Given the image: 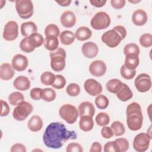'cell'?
<instances>
[{
  "label": "cell",
  "instance_id": "obj_31",
  "mask_svg": "<svg viewBox=\"0 0 152 152\" xmlns=\"http://www.w3.org/2000/svg\"><path fill=\"white\" fill-rule=\"evenodd\" d=\"M140 63L138 56H126L124 65L129 69H135Z\"/></svg>",
  "mask_w": 152,
  "mask_h": 152
},
{
  "label": "cell",
  "instance_id": "obj_36",
  "mask_svg": "<svg viewBox=\"0 0 152 152\" xmlns=\"http://www.w3.org/2000/svg\"><path fill=\"white\" fill-rule=\"evenodd\" d=\"M45 34L46 37L54 36L58 37L60 35V30L59 27L55 24H48L45 29Z\"/></svg>",
  "mask_w": 152,
  "mask_h": 152
},
{
  "label": "cell",
  "instance_id": "obj_32",
  "mask_svg": "<svg viewBox=\"0 0 152 152\" xmlns=\"http://www.w3.org/2000/svg\"><path fill=\"white\" fill-rule=\"evenodd\" d=\"M56 75L49 71L43 72L40 76L41 83L46 86H52L55 80Z\"/></svg>",
  "mask_w": 152,
  "mask_h": 152
},
{
  "label": "cell",
  "instance_id": "obj_29",
  "mask_svg": "<svg viewBox=\"0 0 152 152\" xmlns=\"http://www.w3.org/2000/svg\"><path fill=\"white\" fill-rule=\"evenodd\" d=\"M28 40L30 45L35 49L40 47L44 43V39L43 36L38 33H33L28 37Z\"/></svg>",
  "mask_w": 152,
  "mask_h": 152
},
{
  "label": "cell",
  "instance_id": "obj_19",
  "mask_svg": "<svg viewBox=\"0 0 152 152\" xmlns=\"http://www.w3.org/2000/svg\"><path fill=\"white\" fill-rule=\"evenodd\" d=\"M15 71L12 66L9 63H3L0 67V78L2 80H11L14 75Z\"/></svg>",
  "mask_w": 152,
  "mask_h": 152
},
{
  "label": "cell",
  "instance_id": "obj_22",
  "mask_svg": "<svg viewBox=\"0 0 152 152\" xmlns=\"http://www.w3.org/2000/svg\"><path fill=\"white\" fill-rule=\"evenodd\" d=\"M43 121L38 115L33 116L28 121L27 126L32 132H37L41 130L43 127Z\"/></svg>",
  "mask_w": 152,
  "mask_h": 152
},
{
  "label": "cell",
  "instance_id": "obj_21",
  "mask_svg": "<svg viewBox=\"0 0 152 152\" xmlns=\"http://www.w3.org/2000/svg\"><path fill=\"white\" fill-rule=\"evenodd\" d=\"M37 26L33 21L25 22L21 25V33L25 37H29L32 34L37 33Z\"/></svg>",
  "mask_w": 152,
  "mask_h": 152
},
{
  "label": "cell",
  "instance_id": "obj_43",
  "mask_svg": "<svg viewBox=\"0 0 152 152\" xmlns=\"http://www.w3.org/2000/svg\"><path fill=\"white\" fill-rule=\"evenodd\" d=\"M66 84V80L65 77L62 75H56L55 77V80L53 84L52 85V87L56 89H61L63 88Z\"/></svg>",
  "mask_w": 152,
  "mask_h": 152
},
{
  "label": "cell",
  "instance_id": "obj_28",
  "mask_svg": "<svg viewBox=\"0 0 152 152\" xmlns=\"http://www.w3.org/2000/svg\"><path fill=\"white\" fill-rule=\"evenodd\" d=\"M75 34L69 30L63 31L59 35V39L61 42L64 45H69L72 44L75 40Z\"/></svg>",
  "mask_w": 152,
  "mask_h": 152
},
{
  "label": "cell",
  "instance_id": "obj_30",
  "mask_svg": "<svg viewBox=\"0 0 152 152\" xmlns=\"http://www.w3.org/2000/svg\"><path fill=\"white\" fill-rule=\"evenodd\" d=\"M140 48L135 43L126 44L124 48V53L126 56H138L140 54Z\"/></svg>",
  "mask_w": 152,
  "mask_h": 152
},
{
  "label": "cell",
  "instance_id": "obj_48",
  "mask_svg": "<svg viewBox=\"0 0 152 152\" xmlns=\"http://www.w3.org/2000/svg\"><path fill=\"white\" fill-rule=\"evenodd\" d=\"M101 134L102 137L106 139L111 138L113 135V130L110 127L104 126L101 130Z\"/></svg>",
  "mask_w": 152,
  "mask_h": 152
},
{
  "label": "cell",
  "instance_id": "obj_7",
  "mask_svg": "<svg viewBox=\"0 0 152 152\" xmlns=\"http://www.w3.org/2000/svg\"><path fill=\"white\" fill-rule=\"evenodd\" d=\"M15 9L19 17L23 19L30 18L33 14V4L30 0H17Z\"/></svg>",
  "mask_w": 152,
  "mask_h": 152
},
{
  "label": "cell",
  "instance_id": "obj_54",
  "mask_svg": "<svg viewBox=\"0 0 152 152\" xmlns=\"http://www.w3.org/2000/svg\"><path fill=\"white\" fill-rule=\"evenodd\" d=\"M56 3L59 4V5L62 6V7H68L70 5L71 3V1L70 0H65V1H55Z\"/></svg>",
  "mask_w": 152,
  "mask_h": 152
},
{
  "label": "cell",
  "instance_id": "obj_20",
  "mask_svg": "<svg viewBox=\"0 0 152 152\" xmlns=\"http://www.w3.org/2000/svg\"><path fill=\"white\" fill-rule=\"evenodd\" d=\"M13 86L17 90L26 91L30 87V81L27 77L20 75L15 79L13 82Z\"/></svg>",
  "mask_w": 152,
  "mask_h": 152
},
{
  "label": "cell",
  "instance_id": "obj_16",
  "mask_svg": "<svg viewBox=\"0 0 152 152\" xmlns=\"http://www.w3.org/2000/svg\"><path fill=\"white\" fill-rule=\"evenodd\" d=\"M76 17L71 11H65L61 15L60 21L62 25L66 28L73 27L76 23Z\"/></svg>",
  "mask_w": 152,
  "mask_h": 152
},
{
  "label": "cell",
  "instance_id": "obj_55",
  "mask_svg": "<svg viewBox=\"0 0 152 152\" xmlns=\"http://www.w3.org/2000/svg\"><path fill=\"white\" fill-rule=\"evenodd\" d=\"M131 3H137V2H140V1H129Z\"/></svg>",
  "mask_w": 152,
  "mask_h": 152
},
{
  "label": "cell",
  "instance_id": "obj_35",
  "mask_svg": "<svg viewBox=\"0 0 152 152\" xmlns=\"http://www.w3.org/2000/svg\"><path fill=\"white\" fill-rule=\"evenodd\" d=\"M110 128L113 130V134L117 137L122 135L125 132V129L124 124L121 122L118 121H116L112 122Z\"/></svg>",
  "mask_w": 152,
  "mask_h": 152
},
{
  "label": "cell",
  "instance_id": "obj_23",
  "mask_svg": "<svg viewBox=\"0 0 152 152\" xmlns=\"http://www.w3.org/2000/svg\"><path fill=\"white\" fill-rule=\"evenodd\" d=\"M79 126L80 129L83 131L88 132L91 131L94 126L93 117L88 115L81 116L79 122Z\"/></svg>",
  "mask_w": 152,
  "mask_h": 152
},
{
  "label": "cell",
  "instance_id": "obj_10",
  "mask_svg": "<svg viewBox=\"0 0 152 152\" xmlns=\"http://www.w3.org/2000/svg\"><path fill=\"white\" fill-rule=\"evenodd\" d=\"M134 84L139 92L144 93L149 91L151 87L150 76L145 73L139 74L135 80Z\"/></svg>",
  "mask_w": 152,
  "mask_h": 152
},
{
  "label": "cell",
  "instance_id": "obj_1",
  "mask_svg": "<svg viewBox=\"0 0 152 152\" xmlns=\"http://www.w3.org/2000/svg\"><path fill=\"white\" fill-rule=\"evenodd\" d=\"M77 137L76 132L74 131L68 130L64 124L52 122L44 132L43 141L46 147L58 149L62 147L66 141L75 140Z\"/></svg>",
  "mask_w": 152,
  "mask_h": 152
},
{
  "label": "cell",
  "instance_id": "obj_50",
  "mask_svg": "<svg viewBox=\"0 0 152 152\" xmlns=\"http://www.w3.org/2000/svg\"><path fill=\"white\" fill-rule=\"evenodd\" d=\"M11 152H26V148L25 145H24L20 143H17L14 144L11 149Z\"/></svg>",
  "mask_w": 152,
  "mask_h": 152
},
{
  "label": "cell",
  "instance_id": "obj_47",
  "mask_svg": "<svg viewBox=\"0 0 152 152\" xmlns=\"http://www.w3.org/2000/svg\"><path fill=\"white\" fill-rule=\"evenodd\" d=\"M42 90L43 89L38 87L32 88L30 93L31 98L34 100H39L40 99H42Z\"/></svg>",
  "mask_w": 152,
  "mask_h": 152
},
{
  "label": "cell",
  "instance_id": "obj_46",
  "mask_svg": "<svg viewBox=\"0 0 152 152\" xmlns=\"http://www.w3.org/2000/svg\"><path fill=\"white\" fill-rule=\"evenodd\" d=\"M66 151L67 152H83V149L80 144L77 142H71L67 145Z\"/></svg>",
  "mask_w": 152,
  "mask_h": 152
},
{
  "label": "cell",
  "instance_id": "obj_24",
  "mask_svg": "<svg viewBox=\"0 0 152 152\" xmlns=\"http://www.w3.org/2000/svg\"><path fill=\"white\" fill-rule=\"evenodd\" d=\"M92 35L91 30L87 27L82 26L77 28L75 33V37L79 41L89 39Z\"/></svg>",
  "mask_w": 152,
  "mask_h": 152
},
{
  "label": "cell",
  "instance_id": "obj_5",
  "mask_svg": "<svg viewBox=\"0 0 152 152\" xmlns=\"http://www.w3.org/2000/svg\"><path fill=\"white\" fill-rule=\"evenodd\" d=\"M110 22V17L107 13L104 11H99L93 17L90 24L94 30H100L107 28Z\"/></svg>",
  "mask_w": 152,
  "mask_h": 152
},
{
  "label": "cell",
  "instance_id": "obj_37",
  "mask_svg": "<svg viewBox=\"0 0 152 152\" xmlns=\"http://www.w3.org/2000/svg\"><path fill=\"white\" fill-rule=\"evenodd\" d=\"M109 102L106 96L103 94H99L95 99V104L100 109H104L107 107Z\"/></svg>",
  "mask_w": 152,
  "mask_h": 152
},
{
  "label": "cell",
  "instance_id": "obj_34",
  "mask_svg": "<svg viewBox=\"0 0 152 152\" xmlns=\"http://www.w3.org/2000/svg\"><path fill=\"white\" fill-rule=\"evenodd\" d=\"M56 92L51 88H45L42 90V99L48 102L53 101L56 98Z\"/></svg>",
  "mask_w": 152,
  "mask_h": 152
},
{
  "label": "cell",
  "instance_id": "obj_18",
  "mask_svg": "<svg viewBox=\"0 0 152 152\" xmlns=\"http://www.w3.org/2000/svg\"><path fill=\"white\" fill-rule=\"evenodd\" d=\"M148 19V16L145 11L141 9L135 10L132 15V21L133 23L138 26L144 25Z\"/></svg>",
  "mask_w": 152,
  "mask_h": 152
},
{
  "label": "cell",
  "instance_id": "obj_12",
  "mask_svg": "<svg viewBox=\"0 0 152 152\" xmlns=\"http://www.w3.org/2000/svg\"><path fill=\"white\" fill-rule=\"evenodd\" d=\"M84 88L86 91L92 96H98L102 92V86L100 83L93 78H89L85 81Z\"/></svg>",
  "mask_w": 152,
  "mask_h": 152
},
{
  "label": "cell",
  "instance_id": "obj_2",
  "mask_svg": "<svg viewBox=\"0 0 152 152\" xmlns=\"http://www.w3.org/2000/svg\"><path fill=\"white\" fill-rule=\"evenodd\" d=\"M126 124L131 131L139 130L142 125L143 116L140 105L137 102H132L126 107Z\"/></svg>",
  "mask_w": 152,
  "mask_h": 152
},
{
  "label": "cell",
  "instance_id": "obj_44",
  "mask_svg": "<svg viewBox=\"0 0 152 152\" xmlns=\"http://www.w3.org/2000/svg\"><path fill=\"white\" fill-rule=\"evenodd\" d=\"M20 48L21 50L26 53H30L34 50L35 48H33L28 42V37H26L21 40L20 43Z\"/></svg>",
  "mask_w": 152,
  "mask_h": 152
},
{
  "label": "cell",
  "instance_id": "obj_45",
  "mask_svg": "<svg viewBox=\"0 0 152 152\" xmlns=\"http://www.w3.org/2000/svg\"><path fill=\"white\" fill-rule=\"evenodd\" d=\"M115 141L118 143L121 152L126 151L129 148L128 141L124 138H119L115 140Z\"/></svg>",
  "mask_w": 152,
  "mask_h": 152
},
{
  "label": "cell",
  "instance_id": "obj_52",
  "mask_svg": "<svg viewBox=\"0 0 152 152\" xmlns=\"http://www.w3.org/2000/svg\"><path fill=\"white\" fill-rule=\"evenodd\" d=\"M102 150V147L101 144L99 142H94L91 144V148L90 149V152H101Z\"/></svg>",
  "mask_w": 152,
  "mask_h": 152
},
{
  "label": "cell",
  "instance_id": "obj_49",
  "mask_svg": "<svg viewBox=\"0 0 152 152\" xmlns=\"http://www.w3.org/2000/svg\"><path fill=\"white\" fill-rule=\"evenodd\" d=\"M1 116H5L8 115L10 108L8 104L3 100H1Z\"/></svg>",
  "mask_w": 152,
  "mask_h": 152
},
{
  "label": "cell",
  "instance_id": "obj_14",
  "mask_svg": "<svg viewBox=\"0 0 152 152\" xmlns=\"http://www.w3.org/2000/svg\"><path fill=\"white\" fill-rule=\"evenodd\" d=\"M12 66L17 71H23L28 66V59L23 55L17 54L12 58Z\"/></svg>",
  "mask_w": 152,
  "mask_h": 152
},
{
  "label": "cell",
  "instance_id": "obj_33",
  "mask_svg": "<svg viewBox=\"0 0 152 152\" xmlns=\"http://www.w3.org/2000/svg\"><path fill=\"white\" fill-rule=\"evenodd\" d=\"M24 100V97L23 94L19 91L11 93L8 96V101L11 105H18Z\"/></svg>",
  "mask_w": 152,
  "mask_h": 152
},
{
  "label": "cell",
  "instance_id": "obj_53",
  "mask_svg": "<svg viewBox=\"0 0 152 152\" xmlns=\"http://www.w3.org/2000/svg\"><path fill=\"white\" fill-rule=\"evenodd\" d=\"M106 1H100V0H90V3L94 7H103L106 3Z\"/></svg>",
  "mask_w": 152,
  "mask_h": 152
},
{
  "label": "cell",
  "instance_id": "obj_6",
  "mask_svg": "<svg viewBox=\"0 0 152 152\" xmlns=\"http://www.w3.org/2000/svg\"><path fill=\"white\" fill-rule=\"evenodd\" d=\"M59 116L69 124L75 123L78 116L77 109L71 104L62 105L59 110Z\"/></svg>",
  "mask_w": 152,
  "mask_h": 152
},
{
  "label": "cell",
  "instance_id": "obj_11",
  "mask_svg": "<svg viewBox=\"0 0 152 152\" xmlns=\"http://www.w3.org/2000/svg\"><path fill=\"white\" fill-rule=\"evenodd\" d=\"M18 36V26L15 21H9L5 25L3 37L7 41H13Z\"/></svg>",
  "mask_w": 152,
  "mask_h": 152
},
{
  "label": "cell",
  "instance_id": "obj_40",
  "mask_svg": "<svg viewBox=\"0 0 152 152\" xmlns=\"http://www.w3.org/2000/svg\"><path fill=\"white\" fill-rule=\"evenodd\" d=\"M66 93L72 97L77 96L80 93V87L76 83H71L68 85L66 88Z\"/></svg>",
  "mask_w": 152,
  "mask_h": 152
},
{
  "label": "cell",
  "instance_id": "obj_15",
  "mask_svg": "<svg viewBox=\"0 0 152 152\" xmlns=\"http://www.w3.org/2000/svg\"><path fill=\"white\" fill-rule=\"evenodd\" d=\"M83 54L87 58H93L96 57L99 52L97 45L93 42L84 43L81 47Z\"/></svg>",
  "mask_w": 152,
  "mask_h": 152
},
{
  "label": "cell",
  "instance_id": "obj_38",
  "mask_svg": "<svg viewBox=\"0 0 152 152\" xmlns=\"http://www.w3.org/2000/svg\"><path fill=\"white\" fill-rule=\"evenodd\" d=\"M96 124L101 126H104L107 125L110 122V117L106 113L100 112L96 116Z\"/></svg>",
  "mask_w": 152,
  "mask_h": 152
},
{
  "label": "cell",
  "instance_id": "obj_42",
  "mask_svg": "<svg viewBox=\"0 0 152 152\" xmlns=\"http://www.w3.org/2000/svg\"><path fill=\"white\" fill-rule=\"evenodd\" d=\"M103 150L104 152H120L119 145L115 140L106 142L104 145Z\"/></svg>",
  "mask_w": 152,
  "mask_h": 152
},
{
  "label": "cell",
  "instance_id": "obj_26",
  "mask_svg": "<svg viewBox=\"0 0 152 152\" xmlns=\"http://www.w3.org/2000/svg\"><path fill=\"white\" fill-rule=\"evenodd\" d=\"M122 85H123V83L121 80L116 78H113L109 80L106 83V87L107 90L109 92L112 93L116 94L121 88V87H122Z\"/></svg>",
  "mask_w": 152,
  "mask_h": 152
},
{
  "label": "cell",
  "instance_id": "obj_41",
  "mask_svg": "<svg viewBox=\"0 0 152 152\" xmlns=\"http://www.w3.org/2000/svg\"><path fill=\"white\" fill-rule=\"evenodd\" d=\"M140 43L144 48H150L152 46V35L150 33H145L141 36Z\"/></svg>",
  "mask_w": 152,
  "mask_h": 152
},
{
  "label": "cell",
  "instance_id": "obj_25",
  "mask_svg": "<svg viewBox=\"0 0 152 152\" xmlns=\"http://www.w3.org/2000/svg\"><path fill=\"white\" fill-rule=\"evenodd\" d=\"M116 96L121 101L126 102L132 97L133 93L128 86L125 83H123L122 87L116 93Z\"/></svg>",
  "mask_w": 152,
  "mask_h": 152
},
{
  "label": "cell",
  "instance_id": "obj_8",
  "mask_svg": "<svg viewBox=\"0 0 152 152\" xmlns=\"http://www.w3.org/2000/svg\"><path fill=\"white\" fill-rule=\"evenodd\" d=\"M33 109V106L30 103L23 101L14 108L12 116L17 121H24L31 113Z\"/></svg>",
  "mask_w": 152,
  "mask_h": 152
},
{
  "label": "cell",
  "instance_id": "obj_39",
  "mask_svg": "<svg viewBox=\"0 0 152 152\" xmlns=\"http://www.w3.org/2000/svg\"><path fill=\"white\" fill-rule=\"evenodd\" d=\"M120 72L121 76L126 80L132 79L136 74L135 69H129L127 68L124 65L121 66Z\"/></svg>",
  "mask_w": 152,
  "mask_h": 152
},
{
  "label": "cell",
  "instance_id": "obj_4",
  "mask_svg": "<svg viewBox=\"0 0 152 152\" xmlns=\"http://www.w3.org/2000/svg\"><path fill=\"white\" fill-rule=\"evenodd\" d=\"M50 66L53 70L56 72L62 71L65 67L66 52L62 48H58L50 52Z\"/></svg>",
  "mask_w": 152,
  "mask_h": 152
},
{
  "label": "cell",
  "instance_id": "obj_51",
  "mask_svg": "<svg viewBox=\"0 0 152 152\" xmlns=\"http://www.w3.org/2000/svg\"><path fill=\"white\" fill-rule=\"evenodd\" d=\"M126 1L125 0H112L110 4L112 7L115 9L122 8L125 5Z\"/></svg>",
  "mask_w": 152,
  "mask_h": 152
},
{
  "label": "cell",
  "instance_id": "obj_13",
  "mask_svg": "<svg viewBox=\"0 0 152 152\" xmlns=\"http://www.w3.org/2000/svg\"><path fill=\"white\" fill-rule=\"evenodd\" d=\"M106 64L101 60L93 61L89 66V71L93 76L99 77L103 76L106 71Z\"/></svg>",
  "mask_w": 152,
  "mask_h": 152
},
{
  "label": "cell",
  "instance_id": "obj_9",
  "mask_svg": "<svg viewBox=\"0 0 152 152\" xmlns=\"http://www.w3.org/2000/svg\"><path fill=\"white\" fill-rule=\"evenodd\" d=\"M151 137L148 133L141 132L137 134L133 141V147L138 152H144L148 150Z\"/></svg>",
  "mask_w": 152,
  "mask_h": 152
},
{
  "label": "cell",
  "instance_id": "obj_17",
  "mask_svg": "<svg viewBox=\"0 0 152 152\" xmlns=\"http://www.w3.org/2000/svg\"><path fill=\"white\" fill-rule=\"evenodd\" d=\"M78 115L80 117L88 115L93 117L95 113V108L93 104L90 102H83L78 107Z\"/></svg>",
  "mask_w": 152,
  "mask_h": 152
},
{
  "label": "cell",
  "instance_id": "obj_3",
  "mask_svg": "<svg viewBox=\"0 0 152 152\" xmlns=\"http://www.w3.org/2000/svg\"><path fill=\"white\" fill-rule=\"evenodd\" d=\"M126 36V30L125 28L122 26H116L112 29L103 33L101 39L108 47L113 48L118 46Z\"/></svg>",
  "mask_w": 152,
  "mask_h": 152
},
{
  "label": "cell",
  "instance_id": "obj_27",
  "mask_svg": "<svg viewBox=\"0 0 152 152\" xmlns=\"http://www.w3.org/2000/svg\"><path fill=\"white\" fill-rule=\"evenodd\" d=\"M45 48L50 51H53L56 49L59 46V40L58 37L54 36H50L46 37L44 39Z\"/></svg>",
  "mask_w": 152,
  "mask_h": 152
}]
</instances>
